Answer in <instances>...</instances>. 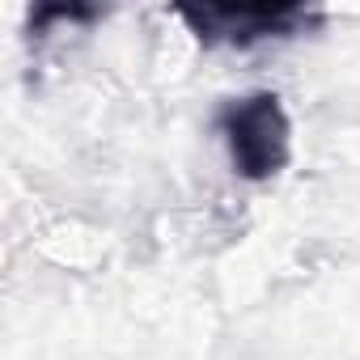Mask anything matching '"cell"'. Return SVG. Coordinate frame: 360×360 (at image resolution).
<instances>
[{"instance_id":"7a4b0ae2","label":"cell","mask_w":360,"mask_h":360,"mask_svg":"<svg viewBox=\"0 0 360 360\" xmlns=\"http://www.w3.org/2000/svg\"><path fill=\"white\" fill-rule=\"evenodd\" d=\"M204 43L221 47H259L271 39H292L318 22L305 5H183L178 9Z\"/></svg>"},{"instance_id":"6da1fadb","label":"cell","mask_w":360,"mask_h":360,"mask_svg":"<svg viewBox=\"0 0 360 360\" xmlns=\"http://www.w3.org/2000/svg\"><path fill=\"white\" fill-rule=\"evenodd\" d=\"M217 131L242 178L263 183L280 174L292 153V123L276 94H246L217 110Z\"/></svg>"}]
</instances>
